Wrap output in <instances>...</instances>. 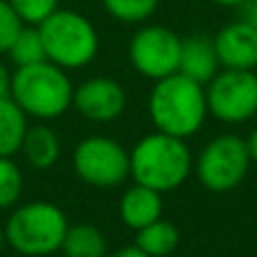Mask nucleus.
I'll list each match as a JSON object with an SVG mask.
<instances>
[{
	"label": "nucleus",
	"instance_id": "obj_1",
	"mask_svg": "<svg viewBox=\"0 0 257 257\" xmlns=\"http://www.w3.org/2000/svg\"><path fill=\"white\" fill-rule=\"evenodd\" d=\"M147 108L156 131L183 140L194 136L210 115L205 86L196 84L181 72L156 81L149 93Z\"/></svg>",
	"mask_w": 257,
	"mask_h": 257
},
{
	"label": "nucleus",
	"instance_id": "obj_2",
	"mask_svg": "<svg viewBox=\"0 0 257 257\" xmlns=\"http://www.w3.org/2000/svg\"><path fill=\"white\" fill-rule=\"evenodd\" d=\"M128 165L133 181L160 194L181 187L194 169L187 142L160 131L149 133L133 145L128 151Z\"/></svg>",
	"mask_w": 257,
	"mask_h": 257
},
{
	"label": "nucleus",
	"instance_id": "obj_3",
	"mask_svg": "<svg viewBox=\"0 0 257 257\" xmlns=\"http://www.w3.org/2000/svg\"><path fill=\"white\" fill-rule=\"evenodd\" d=\"M9 97L23 108L27 117L50 122L61 117L72 106L75 86L68 77V70L54 66L52 61H41L14 70Z\"/></svg>",
	"mask_w": 257,
	"mask_h": 257
},
{
	"label": "nucleus",
	"instance_id": "obj_4",
	"mask_svg": "<svg viewBox=\"0 0 257 257\" xmlns=\"http://www.w3.org/2000/svg\"><path fill=\"white\" fill-rule=\"evenodd\" d=\"M68 217L50 201L18 205L5 221V241L25 257H45L61 250L68 232Z\"/></svg>",
	"mask_w": 257,
	"mask_h": 257
},
{
	"label": "nucleus",
	"instance_id": "obj_5",
	"mask_svg": "<svg viewBox=\"0 0 257 257\" xmlns=\"http://www.w3.org/2000/svg\"><path fill=\"white\" fill-rule=\"evenodd\" d=\"M45 57L63 70H79L95 61L99 52V34L95 25L75 9L59 7L39 25Z\"/></svg>",
	"mask_w": 257,
	"mask_h": 257
},
{
	"label": "nucleus",
	"instance_id": "obj_6",
	"mask_svg": "<svg viewBox=\"0 0 257 257\" xmlns=\"http://www.w3.org/2000/svg\"><path fill=\"white\" fill-rule=\"evenodd\" d=\"M250 154L246 140L232 133L217 136L201 149L194 160V172L201 185L210 192L226 194L241 185L250 169Z\"/></svg>",
	"mask_w": 257,
	"mask_h": 257
},
{
	"label": "nucleus",
	"instance_id": "obj_7",
	"mask_svg": "<svg viewBox=\"0 0 257 257\" xmlns=\"http://www.w3.org/2000/svg\"><path fill=\"white\" fill-rule=\"evenodd\" d=\"M72 167L84 183L97 190H111L128 178V151L106 136H88L72 151Z\"/></svg>",
	"mask_w": 257,
	"mask_h": 257
},
{
	"label": "nucleus",
	"instance_id": "obj_8",
	"mask_svg": "<svg viewBox=\"0 0 257 257\" xmlns=\"http://www.w3.org/2000/svg\"><path fill=\"white\" fill-rule=\"evenodd\" d=\"M208 113L226 124H241L257 115V75L255 70L221 68L205 84Z\"/></svg>",
	"mask_w": 257,
	"mask_h": 257
},
{
	"label": "nucleus",
	"instance_id": "obj_9",
	"mask_svg": "<svg viewBox=\"0 0 257 257\" xmlns=\"http://www.w3.org/2000/svg\"><path fill=\"white\" fill-rule=\"evenodd\" d=\"M181 41L172 27L142 25L128 41V61L138 75L147 79H165L178 72L181 63Z\"/></svg>",
	"mask_w": 257,
	"mask_h": 257
},
{
	"label": "nucleus",
	"instance_id": "obj_10",
	"mask_svg": "<svg viewBox=\"0 0 257 257\" xmlns=\"http://www.w3.org/2000/svg\"><path fill=\"white\" fill-rule=\"evenodd\" d=\"M72 106L79 115L95 124L115 122L126 108V90L111 77H90L75 88Z\"/></svg>",
	"mask_w": 257,
	"mask_h": 257
},
{
	"label": "nucleus",
	"instance_id": "obj_11",
	"mask_svg": "<svg viewBox=\"0 0 257 257\" xmlns=\"http://www.w3.org/2000/svg\"><path fill=\"white\" fill-rule=\"evenodd\" d=\"M214 39L221 68L228 70H255L257 68V30L248 23L235 18L223 25Z\"/></svg>",
	"mask_w": 257,
	"mask_h": 257
},
{
	"label": "nucleus",
	"instance_id": "obj_12",
	"mask_svg": "<svg viewBox=\"0 0 257 257\" xmlns=\"http://www.w3.org/2000/svg\"><path fill=\"white\" fill-rule=\"evenodd\" d=\"M219 70H221V63H219L212 36H208V34L183 36L181 63H178V72H181V75L190 77L192 81L205 86Z\"/></svg>",
	"mask_w": 257,
	"mask_h": 257
},
{
	"label": "nucleus",
	"instance_id": "obj_13",
	"mask_svg": "<svg viewBox=\"0 0 257 257\" xmlns=\"http://www.w3.org/2000/svg\"><path fill=\"white\" fill-rule=\"evenodd\" d=\"M163 217V194L140 183H133L122 192L120 199V219L131 230H142L149 223Z\"/></svg>",
	"mask_w": 257,
	"mask_h": 257
},
{
	"label": "nucleus",
	"instance_id": "obj_14",
	"mask_svg": "<svg viewBox=\"0 0 257 257\" xmlns=\"http://www.w3.org/2000/svg\"><path fill=\"white\" fill-rule=\"evenodd\" d=\"M23 156H25L27 165L39 172L50 169L61 156V140H59L57 131L45 122H36L30 124L25 133V140L21 147Z\"/></svg>",
	"mask_w": 257,
	"mask_h": 257
},
{
	"label": "nucleus",
	"instance_id": "obj_15",
	"mask_svg": "<svg viewBox=\"0 0 257 257\" xmlns=\"http://www.w3.org/2000/svg\"><path fill=\"white\" fill-rule=\"evenodd\" d=\"M30 128V117L12 97L0 99V156L14 158L21 151L25 133Z\"/></svg>",
	"mask_w": 257,
	"mask_h": 257
},
{
	"label": "nucleus",
	"instance_id": "obj_16",
	"mask_svg": "<svg viewBox=\"0 0 257 257\" xmlns=\"http://www.w3.org/2000/svg\"><path fill=\"white\" fill-rule=\"evenodd\" d=\"M61 253L66 257H106L108 244L104 232L93 223H75L68 226L63 237Z\"/></svg>",
	"mask_w": 257,
	"mask_h": 257
},
{
	"label": "nucleus",
	"instance_id": "obj_17",
	"mask_svg": "<svg viewBox=\"0 0 257 257\" xmlns=\"http://www.w3.org/2000/svg\"><path fill=\"white\" fill-rule=\"evenodd\" d=\"M178 241H181L178 228L169 219L163 217L136 232V246L145 250L149 257H167L169 253L176 250Z\"/></svg>",
	"mask_w": 257,
	"mask_h": 257
},
{
	"label": "nucleus",
	"instance_id": "obj_18",
	"mask_svg": "<svg viewBox=\"0 0 257 257\" xmlns=\"http://www.w3.org/2000/svg\"><path fill=\"white\" fill-rule=\"evenodd\" d=\"M7 54H9V61L16 68H25V66H34V63H41V61H48L39 27L23 25V30L16 34L14 43L9 45Z\"/></svg>",
	"mask_w": 257,
	"mask_h": 257
},
{
	"label": "nucleus",
	"instance_id": "obj_19",
	"mask_svg": "<svg viewBox=\"0 0 257 257\" xmlns=\"http://www.w3.org/2000/svg\"><path fill=\"white\" fill-rule=\"evenodd\" d=\"M160 0H102L104 12L124 25H142L158 9Z\"/></svg>",
	"mask_w": 257,
	"mask_h": 257
},
{
	"label": "nucleus",
	"instance_id": "obj_20",
	"mask_svg": "<svg viewBox=\"0 0 257 257\" xmlns=\"http://www.w3.org/2000/svg\"><path fill=\"white\" fill-rule=\"evenodd\" d=\"M25 178L14 158L0 156V210H9L21 201Z\"/></svg>",
	"mask_w": 257,
	"mask_h": 257
},
{
	"label": "nucleus",
	"instance_id": "obj_21",
	"mask_svg": "<svg viewBox=\"0 0 257 257\" xmlns=\"http://www.w3.org/2000/svg\"><path fill=\"white\" fill-rule=\"evenodd\" d=\"M14 12L18 14L25 25L39 27L43 21H48L54 12L59 9V0H9Z\"/></svg>",
	"mask_w": 257,
	"mask_h": 257
},
{
	"label": "nucleus",
	"instance_id": "obj_22",
	"mask_svg": "<svg viewBox=\"0 0 257 257\" xmlns=\"http://www.w3.org/2000/svg\"><path fill=\"white\" fill-rule=\"evenodd\" d=\"M25 23L18 18L9 0H0V54H7L9 45L14 43L16 34L23 30Z\"/></svg>",
	"mask_w": 257,
	"mask_h": 257
},
{
	"label": "nucleus",
	"instance_id": "obj_23",
	"mask_svg": "<svg viewBox=\"0 0 257 257\" xmlns=\"http://www.w3.org/2000/svg\"><path fill=\"white\" fill-rule=\"evenodd\" d=\"M239 21L248 23V25H253L257 30V3L255 0H246L244 5H239Z\"/></svg>",
	"mask_w": 257,
	"mask_h": 257
},
{
	"label": "nucleus",
	"instance_id": "obj_24",
	"mask_svg": "<svg viewBox=\"0 0 257 257\" xmlns=\"http://www.w3.org/2000/svg\"><path fill=\"white\" fill-rule=\"evenodd\" d=\"M12 75L14 72L9 70L7 63L0 59V99L9 97V93H12Z\"/></svg>",
	"mask_w": 257,
	"mask_h": 257
},
{
	"label": "nucleus",
	"instance_id": "obj_25",
	"mask_svg": "<svg viewBox=\"0 0 257 257\" xmlns=\"http://www.w3.org/2000/svg\"><path fill=\"white\" fill-rule=\"evenodd\" d=\"M106 257H149V255L133 244V246H124V248L115 250V253H111V255H106Z\"/></svg>",
	"mask_w": 257,
	"mask_h": 257
},
{
	"label": "nucleus",
	"instance_id": "obj_26",
	"mask_svg": "<svg viewBox=\"0 0 257 257\" xmlns=\"http://www.w3.org/2000/svg\"><path fill=\"white\" fill-rule=\"evenodd\" d=\"M246 140V147H248V154H250V160L257 163V126L250 131L248 138H244Z\"/></svg>",
	"mask_w": 257,
	"mask_h": 257
},
{
	"label": "nucleus",
	"instance_id": "obj_27",
	"mask_svg": "<svg viewBox=\"0 0 257 257\" xmlns=\"http://www.w3.org/2000/svg\"><path fill=\"white\" fill-rule=\"evenodd\" d=\"M210 3L219 5V7H230V9H237L239 5H244L246 0H210Z\"/></svg>",
	"mask_w": 257,
	"mask_h": 257
},
{
	"label": "nucleus",
	"instance_id": "obj_28",
	"mask_svg": "<svg viewBox=\"0 0 257 257\" xmlns=\"http://www.w3.org/2000/svg\"><path fill=\"white\" fill-rule=\"evenodd\" d=\"M5 244H7V241H5V230H3V228H0V253H3Z\"/></svg>",
	"mask_w": 257,
	"mask_h": 257
},
{
	"label": "nucleus",
	"instance_id": "obj_29",
	"mask_svg": "<svg viewBox=\"0 0 257 257\" xmlns=\"http://www.w3.org/2000/svg\"><path fill=\"white\" fill-rule=\"evenodd\" d=\"M255 3H257V0H255Z\"/></svg>",
	"mask_w": 257,
	"mask_h": 257
}]
</instances>
